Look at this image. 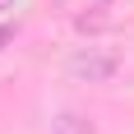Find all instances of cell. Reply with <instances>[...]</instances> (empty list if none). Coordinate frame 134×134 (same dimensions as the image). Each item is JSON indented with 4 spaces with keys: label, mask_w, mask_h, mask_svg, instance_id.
<instances>
[{
    "label": "cell",
    "mask_w": 134,
    "mask_h": 134,
    "mask_svg": "<svg viewBox=\"0 0 134 134\" xmlns=\"http://www.w3.org/2000/svg\"><path fill=\"white\" fill-rule=\"evenodd\" d=\"M14 5H19V0H0V14H5V9H14Z\"/></svg>",
    "instance_id": "obj_4"
},
{
    "label": "cell",
    "mask_w": 134,
    "mask_h": 134,
    "mask_svg": "<svg viewBox=\"0 0 134 134\" xmlns=\"http://www.w3.org/2000/svg\"><path fill=\"white\" fill-rule=\"evenodd\" d=\"M9 37H14V23H9V28H0V42H9Z\"/></svg>",
    "instance_id": "obj_3"
},
{
    "label": "cell",
    "mask_w": 134,
    "mask_h": 134,
    "mask_svg": "<svg viewBox=\"0 0 134 134\" xmlns=\"http://www.w3.org/2000/svg\"><path fill=\"white\" fill-rule=\"evenodd\" d=\"M116 65H120V55L107 51V46H83V51L69 55V74L74 79H88V83H107L116 74Z\"/></svg>",
    "instance_id": "obj_1"
},
{
    "label": "cell",
    "mask_w": 134,
    "mask_h": 134,
    "mask_svg": "<svg viewBox=\"0 0 134 134\" xmlns=\"http://www.w3.org/2000/svg\"><path fill=\"white\" fill-rule=\"evenodd\" d=\"M88 5H111V0H88Z\"/></svg>",
    "instance_id": "obj_5"
},
{
    "label": "cell",
    "mask_w": 134,
    "mask_h": 134,
    "mask_svg": "<svg viewBox=\"0 0 134 134\" xmlns=\"http://www.w3.org/2000/svg\"><path fill=\"white\" fill-rule=\"evenodd\" d=\"M51 130H55V134H93V120L79 116V111H65V116L51 120Z\"/></svg>",
    "instance_id": "obj_2"
}]
</instances>
